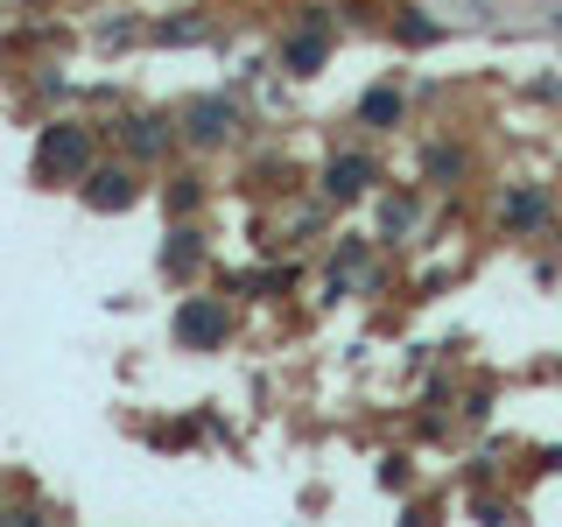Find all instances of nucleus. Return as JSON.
Segmentation results:
<instances>
[{
	"instance_id": "1",
	"label": "nucleus",
	"mask_w": 562,
	"mask_h": 527,
	"mask_svg": "<svg viewBox=\"0 0 562 527\" xmlns=\"http://www.w3.org/2000/svg\"><path fill=\"white\" fill-rule=\"evenodd\" d=\"M85 162H92V148H85L78 127H49L43 148H35V169L43 176H85Z\"/></svg>"
},
{
	"instance_id": "2",
	"label": "nucleus",
	"mask_w": 562,
	"mask_h": 527,
	"mask_svg": "<svg viewBox=\"0 0 562 527\" xmlns=\"http://www.w3.org/2000/svg\"><path fill=\"white\" fill-rule=\"evenodd\" d=\"M176 338H183L190 351H211L225 345V303H211V295H198V303L176 310Z\"/></svg>"
},
{
	"instance_id": "3",
	"label": "nucleus",
	"mask_w": 562,
	"mask_h": 527,
	"mask_svg": "<svg viewBox=\"0 0 562 527\" xmlns=\"http://www.w3.org/2000/svg\"><path fill=\"white\" fill-rule=\"evenodd\" d=\"M373 176H380V169H373V155H338V162L324 169V190H330V198H359Z\"/></svg>"
},
{
	"instance_id": "4",
	"label": "nucleus",
	"mask_w": 562,
	"mask_h": 527,
	"mask_svg": "<svg viewBox=\"0 0 562 527\" xmlns=\"http://www.w3.org/2000/svg\"><path fill=\"white\" fill-rule=\"evenodd\" d=\"M183 120H190V141H204V148H218V141L233 134V105L225 99H198Z\"/></svg>"
},
{
	"instance_id": "5",
	"label": "nucleus",
	"mask_w": 562,
	"mask_h": 527,
	"mask_svg": "<svg viewBox=\"0 0 562 527\" xmlns=\"http://www.w3.org/2000/svg\"><path fill=\"white\" fill-rule=\"evenodd\" d=\"M85 204H92V211H120V204H134V176H127V169H99V176H85Z\"/></svg>"
},
{
	"instance_id": "6",
	"label": "nucleus",
	"mask_w": 562,
	"mask_h": 527,
	"mask_svg": "<svg viewBox=\"0 0 562 527\" xmlns=\"http://www.w3.org/2000/svg\"><path fill=\"white\" fill-rule=\"evenodd\" d=\"M324 49H330V35H324V14H316L303 35H289V49H281V57H289V70H316V64H324Z\"/></svg>"
},
{
	"instance_id": "7",
	"label": "nucleus",
	"mask_w": 562,
	"mask_h": 527,
	"mask_svg": "<svg viewBox=\"0 0 562 527\" xmlns=\"http://www.w3.org/2000/svg\"><path fill=\"white\" fill-rule=\"evenodd\" d=\"M198 260H204V246H198V233H176V239L162 246V268H169V274H190V268H198Z\"/></svg>"
},
{
	"instance_id": "8",
	"label": "nucleus",
	"mask_w": 562,
	"mask_h": 527,
	"mask_svg": "<svg viewBox=\"0 0 562 527\" xmlns=\"http://www.w3.org/2000/svg\"><path fill=\"white\" fill-rule=\"evenodd\" d=\"M541 211H549V198H541V190H520V198L506 204V225H520V233H527V225H541Z\"/></svg>"
},
{
	"instance_id": "9",
	"label": "nucleus",
	"mask_w": 562,
	"mask_h": 527,
	"mask_svg": "<svg viewBox=\"0 0 562 527\" xmlns=\"http://www.w3.org/2000/svg\"><path fill=\"white\" fill-rule=\"evenodd\" d=\"M359 113L373 120V127H394V120H401V92H366Z\"/></svg>"
},
{
	"instance_id": "10",
	"label": "nucleus",
	"mask_w": 562,
	"mask_h": 527,
	"mask_svg": "<svg viewBox=\"0 0 562 527\" xmlns=\"http://www.w3.org/2000/svg\"><path fill=\"white\" fill-rule=\"evenodd\" d=\"M401 35H408V43H436V22H422V14H401Z\"/></svg>"
},
{
	"instance_id": "11",
	"label": "nucleus",
	"mask_w": 562,
	"mask_h": 527,
	"mask_svg": "<svg viewBox=\"0 0 562 527\" xmlns=\"http://www.w3.org/2000/svg\"><path fill=\"white\" fill-rule=\"evenodd\" d=\"M204 22H162V43H198Z\"/></svg>"
},
{
	"instance_id": "12",
	"label": "nucleus",
	"mask_w": 562,
	"mask_h": 527,
	"mask_svg": "<svg viewBox=\"0 0 562 527\" xmlns=\"http://www.w3.org/2000/svg\"><path fill=\"white\" fill-rule=\"evenodd\" d=\"M457 169H464V155H457V148H436L429 155V176H457Z\"/></svg>"
}]
</instances>
